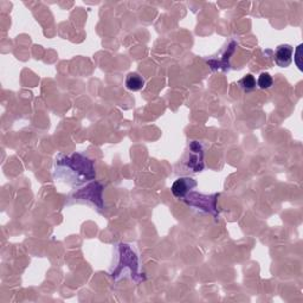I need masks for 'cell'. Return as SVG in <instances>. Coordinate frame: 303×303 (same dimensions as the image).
<instances>
[{"instance_id": "6da1fadb", "label": "cell", "mask_w": 303, "mask_h": 303, "mask_svg": "<svg viewBox=\"0 0 303 303\" xmlns=\"http://www.w3.org/2000/svg\"><path fill=\"white\" fill-rule=\"evenodd\" d=\"M57 176L69 184H83L94 180L96 176L94 164L82 154H73L71 157H62L56 161Z\"/></svg>"}, {"instance_id": "7a4b0ae2", "label": "cell", "mask_w": 303, "mask_h": 303, "mask_svg": "<svg viewBox=\"0 0 303 303\" xmlns=\"http://www.w3.org/2000/svg\"><path fill=\"white\" fill-rule=\"evenodd\" d=\"M196 186H197L196 180L191 178H181L174 182L171 190H172L174 197L185 198L188 194V192H191L192 188H194Z\"/></svg>"}, {"instance_id": "3957f363", "label": "cell", "mask_w": 303, "mask_h": 303, "mask_svg": "<svg viewBox=\"0 0 303 303\" xmlns=\"http://www.w3.org/2000/svg\"><path fill=\"white\" fill-rule=\"evenodd\" d=\"M292 57H293V47L290 46V45L288 44L280 45V46L276 49L275 62L278 67L281 68L289 67L293 59Z\"/></svg>"}, {"instance_id": "277c9868", "label": "cell", "mask_w": 303, "mask_h": 303, "mask_svg": "<svg viewBox=\"0 0 303 303\" xmlns=\"http://www.w3.org/2000/svg\"><path fill=\"white\" fill-rule=\"evenodd\" d=\"M191 148L194 151L193 157H190V160H188V167L194 171V172H199L204 169V164H203V151H202V146L199 143L192 142L191 143Z\"/></svg>"}, {"instance_id": "5b68a950", "label": "cell", "mask_w": 303, "mask_h": 303, "mask_svg": "<svg viewBox=\"0 0 303 303\" xmlns=\"http://www.w3.org/2000/svg\"><path fill=\"white\" fill-rule=\"evenodd\" d=\"M125 85L126 88L130 91H140L145 88V80L137 73H130L126 77Z\"/></svg>"}, {"instance_id": "8992f818", "label": "cell", "mask_w": 303, "mask_h": 303, "mask_svg": "<svg viewBox=\"0 0 303 303\" xmlns=\"http://www.w3.org/2000/svg\"><path fill=\"white\" fill-rule=\"evenodd\" d=\"M196 196L198 197V199H194L193 197L188 196L187 199H194V200H198V204H194L193 206H197V208L199 209H204L205 211H209V212H214L216 210V199H212L215 196L212 197H208V196H202L200 194V198L202 199H199V196H198V193H196Z\"/></svg>"}, {"instance_id": "52a82bcc", "label": "cell", "mask_w": 303, "mask_h": 303, "mask_svg": "<svg viewBox=\"0 0 303 303\" xmlns=\"http://www.w3.org/2000/svg\"><path fill=\"white\" fill-rule=\"evenodd\" d=\"M239 86H241V88L244 90L245 92L253 91V90L256 88V80H255L253 75L248 74L239 81Z\"/></svg>"}, {"instance_id": "ba28073f", "label": "cell", "mask_w": 303, "mask_h": 303, "mask_svg": "<svg viewBox=\"0 0 303 303\" xmlns=\"http://www.w3.org/2000/svg\"><path fill=\"white\" fill-rule=\"evenodd\" d=\"M272 85H274V80L269 73H262L260 75L259 80H257V86L260 89H269L271 88Z\"/></svg>"}, {"instance_id": "9c48e42d", "label": "cell", "mask_w": 303, "mask_h": 303, "mask_svg": "<svg viewBox=\"0 0 303 303\" xmlns=\"http://www.w3.org/2000/svg\"><path fill=\"white\" fill-rule=\"evenodd\" d=\"M301 52H302V44H300L296 49L295 52V63L298 65V68L300 70H302V64H301Z\"/></svg>"}]
</instances>
